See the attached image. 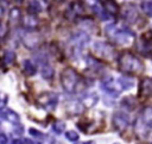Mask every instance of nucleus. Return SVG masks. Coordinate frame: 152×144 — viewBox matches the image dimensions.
Returning a JSON list of instances; mask_svg holds the SVG:
<instances>
[{
  "instance_id": "423d86ee",
  "label": "nucleus",
  "mask_w": 152,
  "mask_h": 144,
  "mask_svg": "<svg viewBox=\"0 0 152 144\" xmlns=\"http://www.w3.org/2000/svg\"><path fill=\"white\" fill-rule=\"evenodd\" d=\"M38 100H39V102H40L45 108L51 109V108H53V107L56 106V104H57V95L53 94V93H51V92H49V93H43V94L38 98Z\"/></svg>"
},
{
  "instance_id": "4468645a",
  "label": "nucleus",
  "mask_w": 152,
  "mask_h": 144,
  "mask_svg": "<svg viewBox=\"0 0 152 144\" xmlns=\"http://www.w3.org/2000/svg\"><path fill=\"white\" fill-rule=\"evenodd\" d=\"M103 8H104V11H106L107 13H109V14H115V13H118V11H119V7H118V5L114 2V0H106V1H104V5H103Z\"/></svg>"
},
{
  "instance_id": "f257e3e1",
  "label": "nucleus",
  "mask_w": 152,
  "mask_h": 144,
  "mask_svg": "<svg viewBox=\"0 0 152 144\" xmlns=\"http://www.w3.org/2000/svg\"><path fill=\"white\" fill-rule=\"evenodd\" d=\"M104 31L108 38H110L115 44L119 45H129L134 40V32L126 26L112 24L108 25Z\"/></svg>"
},
{
  "instance_id": "39448f33",
  "label": "nucleus",
  "mask_w": 152,
  "mask_h": 144,
  "mask_svg": "<svg viewBox=\"0 0 152 144\" xmlns=\"http://www.w3.org/2000/svg\"><path fill=\"white\" fill-rule=\"evenodd\" d=\"M129 125V118L124 112H116L113 115V126L116 131H124Z\"/></svg>"
},
{
  "instance_id": "aec40b11",
  "label": "nucleus",
  "mask_w": 152,
  "mask_h": 144,
  "mask_svg": "<svg viewBox=\"0 0 152 144\" xmlns=\"http://www.w3.org/2000/svg\"><path fill=\"white\" fill-rule=\"evenodd\" d=\"M141 10L147 17H151L152 15V1L151 0H144L141 2Z\"/></svg>"
},
{
  "instance_id": "20e7f679",
  "label": "nucleus",
  "mask_w": 152,
  "mask_h": 144,
  "mask_svg": "<svg viewBox=\"0 0 152 144\" xmlns=\"http://www.w3.org/2000/svg\"><path fill=\"white\" fill-rule=\"evenodd\" d=\"M93 50L96 56L102 57L104 60H112L114 57V48L104 42H95L93 45Z\"/></svg>"
},
{
  "instance_id": "a878e982",
  "label": "nucleus",
  "mask_w": 152,
  "mask_h": 144,
  "mask_svg": "<svg viewBox=\"0 0 152 144\" xmlns=\"http://www.w3.org/2000/svg\"><path fill=\"white\" fill-rule=\"evenodd\" d=\"M71 10H72L74 13H76V14H82V13H83V8H82L81 5L77 4V2H74V4L71 5Z\"/></svg>"
},
{
  "instance_id": "7ed1b4c3",
  "label": "nucleus",
  "mask_w": 152,
  "mask_h": 144,
  "mask_svg": "<svg viewBox=\"0 0 152 144\" xmlns=\"http://www.w3.org/2000/svg\"><path fill=\"white\" fill-rule=\"evenodd\" d=\"M61 82L66 93L74 94L77 89V86L80 84L78 74L72 68H65L61 74Z\"/></svg>"
},
{
  "instance_id": "dca6fc26",
  "label": "nucleus",
  "mask_w": 152,
  "mask_h": 144,
  "mask_svg": "<svg viewBox=\"0 0 152 144\" xmlns=\"http://www.w3.org/2000/svg\"><path fill=\"white\" fill-rule=\"evenodd\" d=\"M37 23H38V21H37V18H36L34 15H32V14L26 15V17L24 18V20H23L24 26L27 27V29H30V30L34 29V27L37 26Z\"/></svg>"
},
{
  "instance_id": "72a5a7b5",
  "label": "nucleus",
  "mask_w": 152,
  "mask_h": 144,
  "mask_svg": "<svg viewBox=\"0 0 152 144\" xmlns=\"http://www.w3.org/2000/svg\"><path fill=\"white\" fill-rule=\"evenodd\" d=\"M55 1H58V2H61V1H63V0H55Z\"/></svg>"
},
{
  "instance_id": "0eeeda50",
  "label": "nucleus",
  "mask_w": 152,
  "mask_h": 144,
  "mask_svg": "<svg viewBox=\"0 0 152 144\" xmlns=\"http://www.w3.org/2000/svg\"><path fill=\"white\" fill-rule=\"evenodd\" d=\"M122 18L128 23H135V20L138 19V12L135 6L132 4H126L122 8Z\"/></svg>"
},
{
  "instance_id": "473e14b6",
  "label": "nucleus",
  "mask_w": 152,
  "mask_h": 144,
  "mask_svg": "<svg viewBox=\"0 0 152 144\" xmlns=\"http://www.w3.org/2000/svg\"><path fill=\"white\" fill-rule=\"evenodd\" d=\"M7 140H8V139H7V137H6L4 133H1V132H0V143L5 144V143H7Z\"/></svg>"
},
{
  "instance_id": "c756f323",
  "label": "nucleus",
  "mask_w": 152,
  "mask_h": 144,
  "mask_svg": "<svg viewBox=\"0 0 152 144\" xmlns=\"http://www.w3.org/2000/svg\"><path fill=\"white\" fill-rule=\"evenodd\" d=\"M12 143H14V144H18V143H24V144H28V143H33L32 140H30V139H25V138H23V139H14Z\"/></svg>"
},
{
  "instance_id": "9d476101",
  "label": "nucleus",
  "mask_w": 152,
  "mask_h": 144,
  "mask_svg": "<svg viewBox=\"0 0 152 144\" xmlns=\"http://www.w3.org/2000/svg\"><path fill=\"white\" fill-rule=\"evenodd\" d=\"M23 42H24V44H25L27 48L33 49L34 46L38 45V43H39V37H38L37 35H32V33L28 35V33H27L26 36L23 37Z\"/></svg>"
},
{
  "instance_id": "9b49d317",
  "label": "nucleus",
  "mask_w": 152,
  "mask_h": 144,
  "mask_svg": "<svg viewBox=\"0 0 152 144\" xmlns=\"http://www.w3.org/2000/svg\"><path fill=\"white\" fill-rule=\"evenodd\" d=\"M44 6H45V2H42L40 0H32L30 4H28V7H27V11L31 13V14H36V13H39L44 10Z\"/></svg>"
},
{
  "instance_id": "2f4dec72",
  "label": "nucleus",
  "mask_w": 152,
  "mask_h": 144,
  "mask_svg": "<svg viewBox=\"0 0 152 144\" xmlns=\"http://www.w3.org/2000/svg\"><path fill=\"white\" fill-rule=\"evenodd\" d=\"M84 2H86L88 6H90V7H94L95 5L100 4V2H99V0H84Z\"/></svg>"
},
{
  "instance_id": "a211bd4d",
  "label": "nucleus",
  "mask_w": 152,
  "mask_h": 144,
  "mask_svg": "<svg viewBox=\"0 0 152 144\" xmlns=\"http://www.w3.org/2000/svg\"><path fill=\"white\" fill-rule=\"evenodd\" d=\"M42 76L46 80H50L52 76H53V69L50 64L48 63H44V65L42 67Z\"/></svg>"
},
{
  "instance_id": "6e6552de",
  "label": "nucleus",
  "mask_w": 152,
  "mask_h": 144,
  "mask_svg": "<svg viewBox=\"0 0 152 144\" xmlns=\"http://www.w3.org/2000/svg\"><path fill=\"white\" fill-rule=\"evenodd\" d=\"M0 117L12 124H19L20 121V117L13 111V109H10V108H1L0 109Z\"/></svg>"
},
{
  "instance_id": "2eb2a0df",
  "label": "nucleus",
  "mask_w": 152,
  "mask_h": 144,
  "mask_svg": "<svg viewBox=\"0 0 152 144\" xmlns=\"http://www.w3.org/2000/svg\"><path fill=\"white\" fill-rule=\"evenodd\" d=\"M141 120L151 127V124H152V109L151 107H145L142 113H141Z\"/></svg>"
},
{
  "instance_id": "6ab92c4d",
  "label": "nucleus",
  "mask_w": 152,
  "mask_h": 144,
  "mask_svg": "<svg viewBox=\"0 0 152 144\" xmlns=\"http://www.w3.org/2000/svg\"><path fill=\"white\" fill-rule=\"evenodd\" d=\"M20 20V10L18 7H13L10 11V21L12 24H17Z\"/></svg>"
},
{
  "instance_id": "c85d7f7f",
  "label": "nucleus",
  "mask_w": 152,
  "mask_h": 144,
  "mask_svg": "<svg viewBox=\"0 0 152 144\" xmlns=\"http://www.w3.org/2000/svg\"><path fill=\"white\" fill-rule=\"evenodd\" d=\"M7 102V95L0 93V108H2Z\"/></svg>"
},
{
  "instance_id": "5701e85b",
  "label": "nucleus",
  "mask_w": 152,
  "mask_h": 144,
  "mask_svg": "<svg viewBox=\"0 0 152 144\" xmlns=\"http://www.w3.org/2000/svg\"><path fill=\"white\" fill-rule=\"evenodd\" d=\"M15 60V54L11 50H6L5 54H4V61L6 64H12Z\"/></svg>"
},
{
  "instance_id": "ddd939ff",
  "label": "nucleus",
  "mask_w": 152,
  "mask_h": 144,
  "mask_svg": "<svg viewBox=\"0 0 152 144\" xmlns=\"http://www.w3.org/2000/svg\"><path fill=\"white\" fill-rule=\"evenodd\" d=\"M23 67H24V71H25L26 75L32 76V75H34L37 73V67L31 61H28V60H25L23 62Z\"/></svg>"
},
{
  "instance_id": "393cba45",
  "label": "nucleus",
  "mask_w": 152,
  "mask_h": 144,
  "mask_svg": "<svg viewBox=\"0 0 152 144\" xmlns=\"http://www.w3.org/2000/svg\"><path fill=\"white\" fill-rule=\"evenodd\" d=\"M65 137H66L68 140H70V142H72V143L77 142L78 138H80V137H78V133H77L76 131H66Z\"/></svg>"
},
{
  "instance_id": "bb28decb",
  "label": "nucleus",
  "mask_w": 152,
  "mask_h": 144,
  "mask_svg": "<svg viewBox=\"0 0 152 144\" xmlns=\"http://www.w3.org/2000/svg\"><path fill=\"white\" fill-rule=\"evenodd\" d=\"M28 132H30L31 136H33V137H36V138H39V139H43V138H44V134H43L42 132L37 131L36 129H30Z\"/></svg>"
},
{
  "instance_id": "f8f14e48",
  "label": "nucleus",
  "mask_w": 152,
  "mask_h": 144,
  "mask_svg": "<svg viewBox=\"0 0 152 144\" xmlns=\"http://www.w3.org/2000/svg\"><path fill=\"white\" fill-rule=\"evenodd\" d=\"M138 45H141V46H142V48H139V51L142 52V54H145L146 56H148L150 49H151V40H150V38H146L145 36H142V37L140 38Z\"/></svg>"
},
{
  "instance_id": "f3484780",
  "label": "nucleus",
  "mask_w": 152,
  "mask_h": 144,
  "mask_svg": "<svg viewBox=\"0 0 152 144\" xmlns=\"http://www.w3.org/2000/svg\"><path fill=\"white\" fill-rule=\"evenodd\" d=\"M119 86L121 87V89H128L131 87H133V80L128 76H121L118 79Z\"/></svg>"
},
{
  "instance_id": "b1692460",
  "label": "nucleus",
  "mask_w": 152,
  "mask_h": 144,
  "mask_svg": "<svg viewBox=\"0 0 152 144\" xmlns=\"http://www.w3.org/2000/svg\"><path fill=\"white\" fill-rule=\"evenodd\" d=\"M64 129H65V124H64L63 121H61V120H57V121L52 125V131H53L55 133H57V134H61V133L64 131Z\"/></svg>"
},
{
  "instance_id": "4be33fe9",
  "label": "nucleus",
  "mask_w": 152,
  "mask_h": 144,
  "mask_svg": "<svg viewBox=\"0 0 152 144\" xmlns=\"http://www.w3.org/2000/svg\"><path fill=\"white\" fill-rule=\"evenodd\" d=\"M87 60H88V65H89L93 70L99 71L100 69H102V68H103V65H102L100 62H97L95 58H93V57H88Z\"/></svg>"
},
{
  "instance_id": "7c9ffc66",
  "label": "nucleus",
  "mask_w": 152,
  "mask_h": 144,
  "mask_svg": "<svg viewBox=\"0 0 152 144\" xmlns=\"http://www.w3.org/2000/svg\"><path fill=\"white\" fill-rule=\"evenodd\" d=\"M6 32H7V27L0 21V37H4L6 35Z\"/></svg>"
},
{
  "instance_id": "cd10ccee",
  "label": "nucleus",
  "mask_w": 152,
  "mask_h": 144,
  "mask_svg": "<svg viewBox=\"0 0 152 144\" xmlns=\"http://www.w3.org/2000/svg\"><path fill=\"white\" fill-rule=\"evenodd\" d=\"M6 7H7V4L4 0H0V18L4 15V13L6 11Z\"/></svg>"
},
{
  "instance_id": "1a4fd4ad",
  "label": "nucleus",
  "mask_w": 152,
  "mask_h": 144,
  "mask_svg": "<svg viewBox=\"0 0 152 144\" xmlns=\"http://www.w3.org/2000/svg\"><path fill=\"white\" fill-rule=\"evenodd\" d=\"M152 92V81L150 77H145L141 80L140 82V88H139V93L142 96H148Z\"/></svg>"
},
{
  "instance_id": "412c9836",
  "label": "nucleus",
  "mask_w": 152,
  "mask_h": 144,
  "mask_svg": "<svg viewBox=\"0 0 152 144\" xmlns=\"http://www.w3.org/2000/svg\"><path fill=\"white\" fill-rule=\"evenodd\" d=\"M99 100V96L95 95V94H90V95H87L84 99H83V104L87 106V107H91L93 105H95Z\"/></svg>"
},
{
  "instance_id": "f704fd0d",
  "label": "nucleus",
  "mask_w": 152,
  "mask_h": 144,
  "mask_svg": "<svg viewBox=\"0 0 152 144\" xmlns=\"http://www.w3.org/2000/svg\"><path fill=\"white\" fill-rule=\"evenodd\" d=\"M15 1H19V2H21V1H23V0H15Z\"/></svg>"
},
{
  "instance_id": "f03ea898",
  "label": "nucleus",
  "mask_w": 152,
  "mask_h": 144,
  "mask_svg": "<svg viewBox=\"0 0 152 144\" xmlns=\"http://www.w3.org/2000/svg\"><path fill=\"white\" fill-rule=\"evenodd\" d=\"M119 67L126 74H135L142 69L140 60L131 52H125L119 57Z\"/></svg>"
}]
</instances>
